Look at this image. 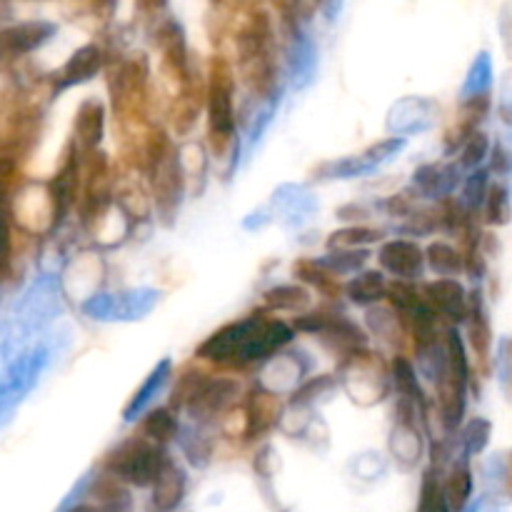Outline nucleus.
<instances>
[{"label":"nucleus","mask_w":512,"mask_h":512,"mask_svg":"<svg viewBox=\"0 0 512 512\" xmlns=\"http://www.w3.org/2000/svg\"><path fill=\"white\" fill-rule=\"evenodd\" d=\"M208 148L223 158L235 140V68L228 58L215 55L208 65Z\"/></svg>","instance_id":"f257e3e1"},{"label":"nucleus","mask_w":512,"mask_h":512,"mask_svg":"<svg viewBox=\"0 0 512 512\" xmlns=\"http://www.w3.org/2000/svg\"><path fill=\"white\" fill-rule=\"evenodd\" d=\"M468 380L470 365L465 343L455 328L445 333L443 355H440L438 373H435V385H438V408L443 425L448 430H455L463 423L465 415V398H468Z\"/></svg>","instance_id":"f03ea898"},{"label":"nucleus","mask_w":512,"mask_h":512,"mask_svg":"<svg viewBox=\"0 0 512 512\" xmlns=\"http://www.w3.org/2000/svg\"><path fill=\"white\" fill-rule=\"evenodd\" d=\"M168 455L163 448L153 445L145 438H128L115 445L103 458V473L113 475L120 483L138 485V488H150L155 485L158 475L163 473Z\"/></svg>","instance_id":"7ed1b4c3"},{"label":"nucleus","mask_w":512,"mask_h":512,"mask_svg":"<svg viewBox=\"0 0 512 512\" xmlns=\"http://www.w3.org/2000/svg\"><path fill=\"white\" fill-rule=\"evenodd\" d=\"M295 330L298 333L320 335L325 348L333 350L343 360L358 353V350H365V340H368L363 328H358L353 320L338 313H328V310H315V313L300 315L295 320Z\"/></svg>","instance_id":"20e7f679"},{"label":"nucleus","mask_w":512,"mask_h":512,"mask_svg":"<svg viewBox=\"0 0 512 512\" xmlns=\"http://www.w3.org/2000/svg\"><path fill=\"white\" fill-rule=\"evenodd\" d=\"M10 218L15 225L25 230V233H45V230L55 228L60 223L58 210H55L53 193H50L48 183H25L20 185L18 193L13 195L8 205Z\"/></svg>","instance_id":"39448f33"},{"label":"nucleus","mask_w":512,"mask_h":512,"mask_svg":"<svg viewBox=\"0 0 512 512\" xmlns=\"http://www.w3.org/2000/svg\"><path fill=\"white\" fill-rule=\"evenodd\" d=\"M343 380L345 390L355 398V403H375L388 393V370L380 365L368 350H358L350 358L343 360Z\"/></svg>","instance_id":"423d86ee"},{"label":"nucleus","mask_w":512,"mask_h":512,"mask_svg":"<svg viewBox=\"0 0 512 512\" xmlns=\"http://www.w3.org/2000/svg\"><path fill=\"white\" fill-rule=\"evenodd\" d=\"M263 315H250V318L235 320V323L225 325L218 333L210 335L195 355L200 360H208L215 365H230V363H243L245 348H248L250 338H253L255 328L260 325Z\"/></svg>","instance_id":"0eeeda50"},{"label":"nucleus","mask_w":512,"mask_h":512,"mask_svg":"<svg viewBox=\"0 0 512 512\" xmlns=\"http://www.w3.org/2000/svg\"><path fill=\"white\" fill-rule=\"evenodd\" d=\"M150 188H153L155 208L165 220L173 218L180 208V200L185 193V168L180 160V150H170L163 160L148 170Z\"/></svg>","instance_id":"6e6552de"},{"label":"nucleus","mask_w":512,"mask_h":512,"mask_svg":"<svg viewBox=\"0 0 512 512\" xmlns=\"http://www.w3.org/2000/svg\"><path fill=\"white\" fill-rule=\"evenodd\" d=\"M155 303L158 293L153 290H128L120 295H95L83 310L95 320H138L148 315Z\"/></svg>","instance_id":"1a4fd4ad"},{"label":"nucleus","mask_w":512,"mask_h":512,"mask_svg":"<svg viewBox=\"0 0 512 512\" xmlns=\"http://www.w3.org/2000/svg\"><path fill=\"white\" fill-rule=\"evenodd\" d=\"M58 33V25L50 20H25V23L0 28V63H13L33 53Z\"/></svg>","instance_id":"9d476101"},{"label":"nucleus","mask_w":512,"mask_h":512,"mask_svg":"<svg viewBox=\"0 0 512 512\" xmlns=\"http://www.w3.org/2000/svg\"><path fill=\"white\" fill-rule=\"evenodd\" d=\"M405 148L403 138H385L378 140L375 145H370L365 153L353 155V158L343 160H330V163L320 165L318 175L320 178H355V175H365L370 170H375L378 165L388 163L393 155H398Z\"/></svg>","instance_id":"9b49d317"},{"label":"nucleus","mask_w":512,"mask_h":512,"mask_svg":"<svg viewBox=\"0 0 512 512\" xmlns=\"http://www.w3.org/2000/svg\"><path fill=\"white\" fill-rule=\"evenodd\" d=\"M380 268L398 280H418L425 268V250L413 240H388L378 253Z\"/></svg>","instance_id":"f8f14e48"},{"label":"nucleus","mask_w":512,"mask_h":512,"mask_svg":"<svg viewBox=\"0 0 512 512\" xmlns=\"http://www.w3.org/2000/svg\"><path fill=\"white\" fill-rule=\"evenodd\" d=\"M425 305L433 310L435 315H443L450 323H463L468 320V308H470V295L465 293L463 285L453 278L435 280L423 288Z\"/></svg>","instance_id":"ddd939ff"},{"label":"nucleus","mask_w":512,"mask_h":512,"mask_svg":"<svg viewBox=\"0 0 512 512\" xmlns=\"http://www.w3.org/2000/svg\"><path fill=\"white\" fill-rule=\"evenodd\" d=\"M240 398V385L238 380L230 378H210L203 385L195 400L190 403V415L200 420H210L215 415H223L225 410H230L233 405H238Z\"/></svg>","instance_id":"4468645a"},{"label":"nucleus","mask_w":512,"mask_h":512,"mask_svg":"<svg viewBox=\"0 0 512 512\" xmlns=\"http://www.w3.org/2000/svg\"><path fill=\"white\" fill-rule=\"evenodd\" d=\"M105 130V108L100 100L88 98L75 113L73 123V145L78 148L80 155L98 153L100 140H103Z\"/></svg>","instance_id":"2eb2a0df"},{"label":"nucleus","mask_w":512,"mask_h":512,"mask_svg":"<svg viewBox=\"0 0 512 512\" xmlns=\"http://www.w3.org/2000/svg\"><path fill=\"white\" fill-rule=\"evenodd\" d=\"M243 418H245V440H255L260 435L268 433L280 418V403L270 390L258 388L248 395L243 405Z\"/></svg>","instance_id":"dca6fc26"},{"label":"nucleus","mask_w":512,"mask_h":512,"mask_svg":"<svg viewBox=\"0 0 512 512\" xmlns=\"http://www.w3.org/2000/svg\"><path fill=\"white\" fill-rule=\"evenodd\" d=\"M290 340H293V328L290 325L280 323V320H270L263 315L260 325L255 328L253 338H250L248 348H245L243 363H258V360L273 358Z\"/></svg>","instance_id":"f3484780"},{"label":"nucleus","mask_w":512,"mask_h":512,"mask_svg":"<svg viewBox=\"0 0 512 512\" xmlns=\"http://www.w3.org/2000/svg\"><path fill=\"white\" fill-rule=\"evenodd\" d=\"M103 68V50L95 43L83 45V48L75 50L68 58V63L63 65L60 73H55V90H68L73 85L88 83L98 70Z\"/></svg>","instance_id":"a211bd4d"},{"label":"nucleus","mask_w":512,"mask_h":512,"mask_svg":"<svg viewBox=\"0 0 512 512\" xmlns=\"http://www.w3.org/2000/svg\"><path fill=\"white\" fill-rule=\"evenodd\" d=\"M458 178L460 168L455 163H430L415 170L413 183L418 188V193H423L425 198L445 200L450 190L458 185Z\"/></svg>","instance_id":"6ab92c4d"},{"label":"nucleus","mask_w":512,"mask_h":512,"mask_svg":"<svg viewBox=\"0 0 512 512\" xmlns=\"http://www.w3.org/2000/svg\"><path fill=\"white\" fill-rule=\"evenodd\" d=\"M170 370H173V363H170V358H163L158 365H155L153 370H150V375L145 378V383L140 385L138 390H135V395L130 398V403L125 405V410H123L125 423H133V420H138L140 415L145 413V408H148V405L153 403L155 398H158L160 390L168 385Z\"/></svg>","instance_id":"aec40b11"},{"label":"nucleus","mask_w":512,"mask_h":512,"mask_svg":"<svg viewBox=\"0 0 512 512\" xmlns=\"http://www.w3.org/2000/svg\"><path fill=\"white\" fill-rule=\"evenodd\" d=\"M468 338L473 345L475 355L480 358V363H488L490 348H493V330H490V318L488 310H485L483 293L475 290L470 295V308H468Z\"/></svg>","instance_id":"412c9836"},{"label":"nucleus","mask_w":512,"mask_h":512,"mask_svg":"<svg viewBox=\"0 0 512 512\" xmlns=\"http://www.w3.org/2000/svg\"><path fill=\"white\" fill-rule=\"evenodd\" d=\"M185 488H188V480L180 465H175L173 460H168L163 468V473L158 475L153 485V505L160 512H170L180 505V500L185 498Z\"/></svg>","instance_id":"4be33fe9"},{"label":"nucleus","mask_w":512,"mask_h":512,"mask_svg":"<svg viewBox=\"0 0 512 512\" xmlns=\"http://www.w3.org/2000/svg\"><path fill=\"white\" fill-rule=\"evenodd\" d=\"M293 275L300 280V283L315 288L320 295H323V298H328V300H338L340 295L345 293V288L338 283V278H335L333 273H328V270H325L323 265L313 258L295 260Z\"/></svg>","instance_id":"5701e85b"},{"label":"nucleus","mask_w":512,"mask_h":512,"mask_svg":"<svg viewBox=\"0 0 512 512\" xmlns=\"http://www.w3.org/2000/svg\"><path fill=\"white\" fill-rule=\"evenodd\" d=\"M490 88H493V60L490 53H480L465 78L463 90H460V103H488Z\"/></svg>","instance_id":"b1692460"},{"label":"nucleus","mask_w":512,"mask_h":512,"mask_svg":"<svg viewBox=\"0 0 512 512\" xmlns=\"http://www.w3.org/2000/svg\"><path fill=\"white\" fill-rule=\"evenodd\" d=\"M345 295L353 300L355 305H368L380 303L388 295V283H385V275L380 270H365V273L355 275L348 285H345Z\"/></svg>","instance_id":"393cba45"},{"label":"nucleus","mask_w":512,"mask_h":512,"mask_svg":"<svg viewBox=\"0 0 512 512\" xmlns=\"http://www.w3.org/2000/svg\"><path fill=\"white\" fill-rule=\"evenodd\" d=\"M445 503H448L450 512H463L465 505H468L470 495H473V473H470L468 463L453 465V470L448 473L443 485Z\"/></svg>","instance_id":"a878e982"},{"label":"nucleus","mask_w":512,"mask_h":512,"mask_svg":"<svg viewBox=\"0 0 512 512\" xmlns=\"http://www.w3.org/2000/svg\"><path fill=\"white\" fill-rule=\"evenodd\" d=\"M263 300L268 308L285 310V313H300L313 303V295L303 285H275V288L265 290Z\"/></svg>","instance_id":"bb28decb"},{"label":"nucleus","mask_w":512,"mask_h":512,"mask_svg":"<svg viewBox=\"0 0 512 512\" xmlns=\"http://www.w3.org/2000/svg\"><path fill=\"white\" fill-rule=\"evenodd\" d=\"M140 430H143L145 440H150L153 445L163 448V445L170 443V440L175 438V433H178V420H175L170 408H155L145 415Z\"/></svg>","instance_id":"cd10ccee"},{"label":"nucleus","mask_w":512,"mask_h":512,"mask_svg":"<svg viewBox=\"0 0 512 512\" xmlns=\"http://www.w3.org/2000/svg\"><path fill=\"white\" fill-rule=\"evenodd\" d=\"M485 483L490 485L498 498L512 500V450H503V453L493 455L485 463Z\"/></svg>","instance_id":"c85d7f7f"},{"label":"nucleus","mask_w":512,"mask_h":512,"mask_svg":"<svg viewBox=\"0 0 512 512\" xmlns=\"http://www.w3.org/2000/svg\"><path fill=\"white\" fill-rule=\"evenodd\" d=\"M383 240V230L368 228V225H350L328 235V248L333 250H365V245H373Z\"/></svg>","instance_id":"c756f323"},{"label":"nucleus","mask_w":512,"mask_h":512,"mask_svg":"<svg viewBox=\"0 0 512 512\" xmlns=\"http://www.w3.org/2000/svg\"><path fill=\"white\" fill-rule=\"evenodd\" d=\"M425 263L433 273L443 275V278H453V275L463 273V253L453 248L448 243H430L428 250H425Z\"/></svg>","instance_id":"7c9ffc66"},{"label":"nucleus","mask_w":512,"mask_h":512,"mask_svg":"<svg viewBox=\"0 0 512 512\" xmlns=\"http://www.w3.org/2000/svg\"><path fill=\"white\" fill-rule=\"evenodd\" d=\"M388 305L393 310H398L403 318L413 315L415 310H420L425 305L423 290L415 288V283H408V280H393L388 283V295H385Z\"/></svg>","instance_id":"2f4dec72"},{"label":"nucleus","mask_w":512,"mask_h":512,"mask_svg":"<svg viewBox=\"0 0 512 512\" xmlns=\"http://www.w3.org/2000/svg\"><path fill=\"white\" fill-rule=\"evenodd\" d=\"M210 375H205L203 370L198 368H188L175 383L173 395H170V410H180V408H190V403L195 400V395L203 390V385L208 383Z\"/></svg>","instance_id":"473e14b6"},{"label":"nucleus","mask_w":512,"mask_h":512,"mask_svg":"<svg viewBox=\"0 0 512 512\" xmlns=\"http://www.w3.org/2000/svg\"><path fill=\"white\" fill-rule=\"evenodd\" d=\"M483 218L488 225H508L512 218V203H510V188L505 183L490 185L488 198L483 205Z\"/></svg>","instance_id":"72a5a7b5"},{"label":"nucleus","mask_w":512,"mask_h":512,"mask_svg":"<svg viewBox=\"0 0 512 512\" xmlns=\"http://www.w3.org/2000/svg\"><path fill=\"white\" fill-rule=\"evenodd\" d=\"M393 383L398 388V393L403 395V400L408 403H420L423 400V393H420V383H418V373H415L413 363L403 355L393 360Z\"/></svg>","instance_id":"f704fd0d"},{"label":"nucleus","mask_w":512,"mask_h":512,"mask_svg":"<svg viewBox=\"0 0 512 512\" xmlns=\"http://www.w3.org/2000/svg\"><path fill=\"white\" fill-rule=\"evenodd\" d=\"M368 258H370L368 250H335V253L320 258L318 263L323 265L328 273L343 275V273H355V270L363 268Z\"/></svg>","instance_id":"c9c22d12"},{"label":"nucleus","mask_w":512,"mask_h":512,"mask_svg":"<svg viewBox=\"0 0 512 512\" xmlns=\"http://www.w3.org/2000/svg\"><path fill=\"white\" fill-rule=\"evenodd\" d=\"M488 190H490L488 170H478V173L470 175V178L465 180V190H463L465 208H468L470 213H478V210H483L485 198H488Z\"/></svg>","instance_id":"e433bc0d"},{"label":"nucleus","mask_w":512,"mask_h":512,"mask_svg":"<svg viewBox=\"0 0 512 512\" xmlns=\"http://www.w3.org/2000/svg\"><path fill=\"white\" fill-rule=\"evenodd\" d=\"M490 433H493V425L488 423L485 418H475L470 420L468 428L463 433V445H465V455H480L490 443Z\"/></svg>","instance_id":"4c0bfd02"},{"label":"nucleus","mask_w":512,"mask_h":512,"mask_svg":"<svg viewBox=\"0 0 512 512\" xmlns=\"http://www.w3.org/2000/svg\"><path fill=\"white\" fill-rule=\"evenodd\" d=\"M13 218H10L8 203H0V280L10 273V258H13Z\"/></svg>","instance_id":"58836bf2"},{"label":"nucleus","mask_w":512,"mask_h":512,"mask_svg":"<svg viewBox=\"0 0 512 512\" xmlns=\"http://www.w3.org/2000/svg\"><path fill=\"white\" fill-rule=\"evenodd\" d=\"M488 150H490L488 135L478 130V133L463 145V150H460V168H478V165L488 158Z\"/></svg>","instance_id":"ea45409f"},{"label":"nucleus","mask_w":512,"mask_h":512,"mask_svg":"<svg viewBox=\"0 0 512 512\" xmlns=\"http://www.w3.org/2000/svg\"><path fill=\"white\" fill-rule=\"evenodd\" d=\"M418 512H450L448 503H445L443 485L433 478V475H425L423 493H420V508Z\"/></svg>","instance_id":"a19ab883"},{"label":"nucleus","mask_w":512,"mask_h":512,"mask_svg":"<svg viewBox=\"0 0 512 512\" xmlns=\"http://www.w3.org/2000/svg\"><path fill=\"white\" fill-rule=\"evenodd\" d=\"M330 388H333V378H328V375H320V378H310L308 383H303L293 393V405L313 403L315 398H320L323 393H328Z\"/></svg>","instance_id":"79ce46f5"},{"label":"nucleus","mask_w":512,"mask_h":512,"mask_svg":"<svg viewBox=\"0 0 512 512\" xmlns=\"http://www.w3.org/2000/svg\"><path fill=\"white\" fill-rule=\"evenodd\" d=\"M498 373H500V383H503V390L508 393V398L512 400V338L500 340Z\"/></svg>","instance_id":"37998d69"},{"label":"nucleus","mask_w":512,"mask_h":512,"mask_svg":"<svg viewBox=\"0 0 512 512\" xmlns=\"http://www.w3.org/2000/svg\"><path fill=\"white\" fill-rule=\"evenodd\" d=\"M500 118H503L505 130L510 133L512 138V73L505 78L503 85V100H500Z\"/></svg>","instance_id":"c03bdc74"},{"label":"nucleus","mask_w":512,"mask_h":512,"mask_svg":"<svg viewBox=\"0 0 512 512\" xmlns=\"http://www.w3.org/2000/svg\"><path fill=\"white\" fill-rule=\"evenodd\" d=\"M500 30H503V38H505V50L512 55V18L505 15L503 23H500Z\"/></svg>","instance_id":"a18cd8bd"},{"label":"nucleus","mask_w":512,"mask_h":512,"mask_svg":"<svg viewBox=\"0 0 512 512\" xmlns=\"http://www.w3.org/2000/svg\"><path fill=\"white\" fill-rule=\"evenodd\" d=\"M63 512H108V510L100 508V505H93V503H80V505H73V508H68Z\"/></svg>","instance_id":"49530a36"}]
</instances>
